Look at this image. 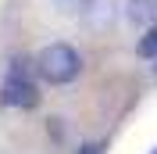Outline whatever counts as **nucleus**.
I'll list each match as a JSON object with an SVG mask.
<instances>
[{"label": "nucleus", "mask_w": 157, "mask_h": 154, "mask_svg": "<svg viewBox=\"0 0 157 154\" xmlns=\"http://www.w3.org/2000/svg\"><path fill=\"white\" fill-rule=\"evenodd\" d=\"M36 68H39V75L47 79V83L64 86V83L78 79V72H82V58H78V50L68 47V43H50V47L39 50Z\"/></svg>", "instance_id": "f257e3e1"}, {"label": "nucleus", "mask_w": 157, "mask_h": 154, "mask_svg": "<svg viewBox=\"0 0 157 154\" xmlns=\"http://www.w3.org/2000/svg\"><path fill=\"white\" fill-rule=\"evenodd\" d=\"M21 61H14L7 72V83H4V104L7 107H36L39 104V93L32 86V79L25 75V68H18Z\"/></svg>", "instance_id": "f03ea898"}, {"label": "nucleus", "mask_w": 157, "mask_h": 154, "mask_svg": "<svg viewBox=\"0 0 157 154\" xmlns=\"http://www.w3.org/2000/svg\"><path fill=\"white\" fill-rule=\"evenodd\" d=\"M82 18L89 22V29H107L111 18H114V0H89Z\"/></svg>", "instance_id": "7ed1b4c3"}, {"label": "nucleus", "mask_w": 157, "mask_h": 154, "mask_svg": "<svg viewBox=\"0 0 157 154\" xmlns=\"http://www.w3.org/2000/svg\"><path fill=\"white\" fill-rule=\"evenodd\" d=\"M125 18L132 25H150L157 22V0H128L125 4Z\"/></svg>", "instance_id": "20e7f679"}, {"label": "nucleus", "mask_w": 157, "mask_h": 154, "mask_svg": "<svg viewBox=\"0 0 157 154\" xmlns=\"http://www.w3.org/2000/svg\"><path fill=\"white\" fill-rule=\"evenodd\" d=\"M136 50H139V58H157V29H150L147 36L139 39Z\"/></svg>", "instance_id": "39448f33"}, {"label": "nucleus", "mask_w": 157, "mask_h": 154, "mask_svg": "<svg viewBox=\"0 0 157 154\" xmlns=\"http://www.w3.org/2000/svg\"><path fill=\"white\" fill-rule=\"evenodd\" d=\"M86 4H89V0H54V7H57L61 14H82Z\"/></svg>", "instance_id": "423d86ee"}, {"label": "nucleus", "mask_w": 157, "mask_h": 154, "mask_svg": "<svg viewBox=\"0 0 157 154\" xmlns=\"http://www.w3.org/2000/svg\"><path fill=\"white\" fill-rule=\"evenodd\" d=\"M78 154H104V147H100V144H86Z\"/></svg>", "instance_id": "0eeeda50"}]
</instances>
